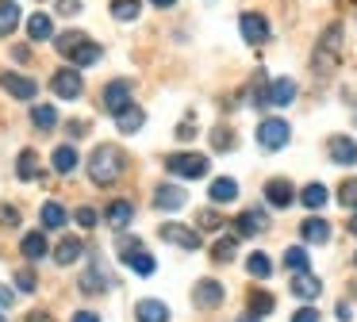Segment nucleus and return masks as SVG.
Instances as JSON below:
<instances>
[{"mask_svg":"<svg viewBox=\"0 0 357 322\" xmlns=\"http://www.w3.org/2000/svg\"><path fill=\"white\" fill-rule=\"evenodd\" d=\"M123 169H127V153L119 150V146H112V142L96 146V150L89 153V176H93L100 188L116 184L119 176H123Z\"/></svg>","mask_w":357,"mask_h":322,"instance_id":"obj_1","label":"nucleus"},{"mask_svg":"<svg viewBox=\"0 0 357 322\" xmlns=\"http://www.w3.org/2000/svg\"><path fill=\"white\" fill-rule=\"evenodd\" d=\"M116 250H119V261H123L131 273H139V276H154V268H158V261H154V253L146 250V245L139 242V238H131V234H123L119 230L116 234Z\"/></svg>","mask_w":357,"mask_h":322,"instance_id":"obj_2","label":"nucleus"},{"mask_svg":"<svg viewBox=\"0 0 357 322\" xmlns=\"http://www.w3.org/2000/svg\"><path fill=\"white\" fill-rule=\"evenodd\" d=\"M338 58H342V27L331 23V27L319 35V46H315V54H311V66H315V73H331V69L338 66Z\"/></svg>","mask_w":357,"mask_h":322,"instance_id":"obj_3","label":"nucleus"},{"mask_svg":"<svg viewBox=\"0 0 357 322\" xmlns=\"http://www.w3.org/2000/svg\"><path fill=\"white\" fill-rule=\"evenodd\" d=\"M165 169H169V176H181V181H200L208 173V158L204 153H169Z\"/></svg>","mask_w":357,"mask_h":322,"instance_id":"obj_4","label":"nucleus"},{"mask_svg":"<svg viewBox=\"0 0 357 322\" xmlns=\"http://www.w3.org/2000/svg\"><path fill=\"white\" fill-rule=\"evenodd\" d=\"M288 123L284 119H261L257 123V142H261V150H284L288 146Z\"/></svg>","mask_w":357,"mask_h":322,"instance_id":"obj_5","label":"nucleus"},{"mask_svg":"<svg viewBox=\"0 0 357 322\" xmlns=\"http://www.w3.org/2000/svg\"><path fill=\"white\" fill-rule=\"evenodd\" d=\"M238 31L250 46H265L269 43V23H265L261 12H242L238 15Z\"/></svg>","mask_w":357,"mask_h":322,"instance_id":"obj_6","label":"nucleus"},{"mask_svg":"<svg viewBox=\"0 0 357 322\" xmlns=\"http://www.w3.org/2000/svg\"><path fill=\"white\" fill-rule=\"evenodd\" d=\"M50 89H54L58 100H77L85 84H81V73H77V69H58V73L50 77Z\"/></svg>","mask_w":357,"mask_h":322,"instance_id":"obj_7","label":"nucleus"},{"mask_svg":"<svg viewBox=\"0 0 357 322\" xmlns=\"http://www.w3.org/2000/svg\"><path fill=\"white\" fill-rule=\"evenodd\" d=\"M265 230H269V215H265L261 207H250V211H242L238 219H234V234H242V238L265 234Z\"/></svg>","mask_w":357,"mask_h":322,"instance_id":"obj_8","label":"nucleus"},{"mask_svg":"<svg viewBox=\"0 0 357 322\" xmlns=\"http://www.w3.org/2000/svg\"><path fill=\"white\" fill-rule=\"evenodd\" d=\"M188 204V192L181 184H158L154 188V207L158 211H181Z\"/></svg>","mask_w":357,"mask_h":322,"instance_id":"obj_9","label":"nucleus"},{"mask_svg":"<svg viewBox=\"0 0 357 322\" xmlns=\"http://www.w3.org/2000/svg\"><path fill=\"white\" fill-rule=\"evenodd\" d=\"M162 238H165L169 245H181V250H188V253L200 250V234H196L192 227H181V222H165V227H162Z\"/></svg>","mask_w":357,"mask_h":322,"instance_id":"obj_10","label":"nucleus"},{"mask_svg":"<svg viewBox=\"0 0 357 322\" xmlns=\"http://www.w3.org/2000/svg\"><path fill=\"white\" fill-rule=\"evenodd\" d=\"M227 299V291H223V284L219 280H200L196 284V291H192V303L200 307V311H211V307H219Z\"/></svg>","mask_w":357,"mask_h":322,"instance_id":"obj_11","label":"nucleus"},{"mask_svg":"<svg viewBox=\"0 0 357 322\" xmlns=\"http://www.w3.org/2000/svg\"><path fill=\"white\" fill-rule=\"evenodd\" d=\"M0 89H4V92H12L16 100H35L39 84H35L31 77H24V73H0Z\"/></svg>","mask_w":357,"mask_h":322,"instance_id":"obj_12","label":"nucleus"},{"mask_svg":"<svg viewBox=\"0 0 357 322\" xmlns=\"http://www.w3.org/2000/svg\"><path fill=\"white\" fill-rule=\"evenodd\" d=\"M112 288V276L104 273L100 261H89V268L81 273V291H93V296H104Z\"/></svg>","mask_w":357,"mask_h":322,"instance_id":"obj_13","label":"nucleus"},{"mask_svg":"<svg viewBox=\"0 0 357 322\" xmlns=\"http://www.w3.org/2000/svg\"><path fill=\"white\" fill-rule=\"evenodd\" d=\"M265 199H269V207H292V204H296L292 181H284V176H273V181L265 184Z\"/></svg>","mask_w":357,"mask_h":322,"instance_id":"obj_14","label":"nucleus"},{"mask_svg":"<svg viewBox=\"0 0 357 322\" xmlns=\"http://www.w3.org/2000/svg\"><path fill=\"white\" fill-rule=\"evenodd\" d=\"M127 104H131V81H108L104 84V107H108L112 115L123 112Z\"/></svg>","mask_w":357,"mask_h":322,"instance_id":"obj_15","label":"nucleus"},{"mask_svg":"<svg viewBox=\"0 0 357 322\" xmlns=\"http://www.w3.org/2000/svg\"><path fill=\"white\" fill-rule=\"evenodd\" d=\"M135 322H169V307L162 299H139L135 303Z\"/></svg>","mask_w":357,"mask_h":322,"instance_id":"obj_16","label":"nucleus"},{"mask_svg":"<svg viewBox=\"0 0 357 322\" xmlns=\"http://www.w3.org/2000/svg\"><path fill=\"white\" fill-rule=\"evenodd\" d=\"M296 100V81L292 77H273L269 84V107H288Z\"/></svg>","mask_w":357,"mask_h":322,"instance_id":"obj_17","label":"nucleus"},{"mask_svg":"<svg viewBox=\"0 0 357 322\" xmlns=\"http://www.w3.org/2000/svg\"><path fill=\"white\" fill-rule=\"evenodd\" d=\"M326 150H331V161H338V165H354L357 161V142L346 138V135H334Z\"/></svg>","mask_w":357,"mask_h":322,"instance_id":"obj_18","label":"nucleus"},{"mask_svg":"<svg viewBox=\"0 0 357 322\" xmlns=\"http://www.w3.org/2000/svg\"><path fill=\"white\" fill-rule=\"evenodd\" d=\"M146 123V112H142L139 104H127L123 112H116V127H119V135H135V130Z\"/></svg>","mask_w":357,"mask_h":322,"instance_id":"obj_19","label":"nucleus"},{"mask_svg":"<svg viewBox=\"0 0 357 322\" xmlns=\"http://www.w3.org/2000/svg\"><path fill=\"white\" fill-rule=\"evenodd\" d=\"M208 199L211 204H231V199H238V184H234L231 176H215V181L208 184Z\"/></svg>","mask_w":357,"mask_h":322,"instance_id":"obj_20","label":"nucleus"},{"mask_svg":"<svg viewBox=\"0 0 357 322\" xmlns=\"http://www.w3.org/2000/svg\"><path fill=\"white\" fill-rule=\"evenodd\" d=\"M104 58V50L93 43V38H85L81 46H73V54H70V61H73V69H85V66H96V61Z\"/></svg>","mask_w":357,"mask_h":322,"instance_id":"obj_21","label":"nucleus"},{"mask_svg":"<svg viewBox=\"0 0 357 322\" xmlns=\"http://www.w3.org/2000/svg\"><path fill=\"white\" fill-rule=\"evenodd\" d=\"M20 253H24L27 261H43V257H47V234H43V230L24 234V238H20Z\"/></svg>","mask_w":357,"mask_h":322,"instance_id":"obj_22","label":"nucleus"},{"mask_svg":"<svg viewBox=\"0 0 357 322\" xmlns=\"http://www.w3.org/2000/svg\"><path fill=\"white\" fill-rule=\"evenodd\" d=\"M300 234H303V242L326 245V242H331V222H326V219H303L300 222Z\"/></svg>","mask_w":357,"mask_h":322,"instance_id":"obj_23","label":"nucleus"},{"mask_svg":"<svg viewBox=\"0 0 357 322\" xmlns=\"http://www.w3.org/2000/svg\"><path fill=\"white\" fill-rule=\"evenodd\" d=\"M39 219H43V230H62L66 222H70V215H66V207L58 204V199H47L43 211H39Z\"/></svg>","mask_w":357,"mask_h":322,"instance_id":"obj_24","label":"nucleus"},{"mask_svg":"<svg viewBox=\"0 0 357 322\" xmlns=\"http://www.w3.org/2000/svg\"><path fill=\"white\" fill-rule=\"evenodd\" d=\"M135 219V207L131 199H112L108 204V227L112 230H127V222Z\"/></svg>","mask_w":357,"mask_h":322,"instance_id":"obj_25","label":"nucleus"},{"mask_svg":"<svg viewBox=\"0 0 357 322\" xmlns=\"http://www.w3.org/2000/svg\"><path fill=\"white\" fill-rule=\"evenodd\" d=\"M319 291H323L319 276H311V273H296L292 276V296L296 299H319Z\"/></svg>","mask_w":357,"mask_h":322,"instance_id":"obj_26","label":"nucleus"},{"mask_svg":"<svg viewBox=\"0 0 357 322\" xmlns=\"http://www.w3.org/2000/svg\"><path fill=\"white\" fill-rule=\"evenodd\" d=\"M27 35H31L35 43H47V38L54 35V20H50L47 12H31L27 15Z\"/></svg>","mask_w":357,"mask_h":322,"instance_id":"obj_27","label":"nucleus"},{"mask_svg":"<svg viewBox=\"0 0 357 322\" xmlns=\"http://www.w3.org/2000/svg\"><path fill=\"white\" fill-rule=\"evenodd\" d=\"M81 238H58V245H54V261L58 265H73V261H81Z\"/></svg>","mask_w":357,"mask_h":322,"instance_id":"obj_28","label":"nucleus"},{"mask_svg":"<svg viewBox=\"0 0 357 322\" xmlns=\"http://www.w3.org/2000/svg\"><path fill=\"white\" fill-rule=\"evenodd\" d=\"M20 4L16 0H0V35H12V31L20 27Z\"/></svg>","mask_w":357,"mask_h":322,"instance_id":"obj_29","label":"nucleus"},{"mask_svg":"<svg viewBox=\"0 0 357 322\" xmlns=\"http://www.w3.org/2000/svg\"><path fill=\"white\" fill-rule=\"evenodd\" d=\"M246 307H250V314H254V319H261V314H269L273 307H277V299H273L269 291L254 288V291H250V299H246Z\"/></svg>","mask_w":357,"mask_h":322,"instance_id":"obj_30","label":"nucleus"},{"mask_svg":"<svg viewBox=\"0 0 357 322\" xmlns=\"http://www.w3.org/2000/svg\"><path fill=\"white\" fill-rule=\"evenodd\" d=\"M16 176L20 181H35V176H39V153L35 150H24L16 158Z\"/></svg>","mask_w":357,"mask_h":322,"instance_id":"obj_31","label":"nucleus"},{"mask_svg":"<svg viewBox=\"0 0 357 322\" xmlns=\"http://www.w3.org/2000/svg\"><path fill=\"white\" fill-rule=\"evenodd\" d=\"M50 165H54L58 173H73V169H77V150H73V146H58V150L50 153Z\"/></svg>","mask_w":357,"mask_h":322,"instance_id":"obj_32","label":"nucleus"},{"mask_svg":"<svg viewBox=\"0 0 357 322\" xmlns=\"http://www.w3.org/2000/svg\"><path fill=\"white\" fill-rule=\"evenodd\" d=\"M246 273H250V276H257V280L273 276V261H269V253H250V257H246Z\"/></svg>","mask_w":357,"mask_h":322,"instance_id":"obj_33","label":"nucleus"},{"mask_svg":"<svg viewBox=\"0 0 357 322\" xmlns=\"http://www.w3.org/2000/svg\"><path fill=\"white\" fill-rule=\"evenodd\" d=\"M139 12H142L139 0H112V15L123 20V23H135V20H139Z\"/></svg>","mask_w":357,"mask_h":322,"instance_id":"obj_34","label":"nucleus"},{"mask_svg":"<svg viewBox=\"0 0 357 322\" xmlns=\"http://www.w3.org/2000/svg\"><path fill=\"white\" fill-rule=\"evenodd\" d=\"M326 196H331V192H326L323 184H307V188L300 192V204H303V207H311V211H319V207L326 204Z\"/></svg>","mask_w":357,"mask_h":322,"instance_id":"obj_35","label":"nucleus"},{"mask_svg":"<svg viewBox=\"0 0 357 322\" xmlns=\"http://www.w3.org/2000/svg\"><path fill=\"white\" fill-rule=\"evenodd\" d=\"M31 119H35V127L39 130H50L58 123V107H50V104H35L31 107Z\"/></svg>","mask_w":357,"mask_h":322,"instance_id":"obj_36","label":"nucleus"},{"mask_svg":"<svg viewBox=\"0 0 357 322\" xmlns=\"http://www.w3.org/2000/svg\"><path fill=\"white\" fill-rule=\"evenodd\" d=\"M85 31H66V35H58V43H54V50L58 54H66V58H70V54H73V46H81V43H85Z\"/></svg>","mask_w":357,"mask_h":322,"instance_id":"obj_37","label":"nucleus"},{"mask_svg":"<svg viewBox=\"0 0 357 322\" xmlns=\"http://www.w3.org/2000/svg\"><path fill=\"white\" fill-rule=\"evenodd\" d=\"M338 204L349 207V211H357V181L354 176H346V181L338 184Z\"/></svg>","mask_w":357,"mask_h":322,"instance_id":"obj_38","label":"nucleus"},{"mask_svg":"<svg viewBox=\"0 0 357 322\" xmlns=\"http://www.w3.org/2000/svg\"><path fill=\"white\" fill-rule=\"evenodd\" d=\"M234 250H238V242H234V238H219V242L211 245V257H215L219 265H227V261H234Z\"/></svg>","mask_w":357,"mask_h":322,"instance_id":"obj_39","label":"nucleus"},{"mask_svg":"<svg viewBox=\"0 0 357 322\" xmlns=\"http://www.w3.org/2000/svg\"><path fill=\"white\" fill-rule=\"evenodd\" d=\"M284 265L292 268V273H307V250H303V245L284 250Z\"/></svg>","mask_w":357,"mask_h":322,"instance_id":"obj_40","label":"nucleus"},{"mask_svg":"<svg viewBox=\"0 0 357 322\" xmlns=\"http://www.w3.org/2000/svg\"><path fill=\"white\" fill-rule=\"evenodd\" d=\"M211 146H215V150H231V146H234V135H231L227 127H215V130H211Z\"/></svg>","mask_w":357,"mask_h":322,"instance_id":"obj_41","label":"nucleus"},{"mask_svg":"<svg viewBox=\"0 0 357 322\" xmlns=\"http://www.w3.org/2000/svg\"><path fill=\"white\" fill-rule=\"evenodd\" d=\"M16 288L20 291H35V288H39V276H35L31 268H20V273H16Z\"/></svg>","mask_w":357,"mask_h":322,"instance_id":"obj_42","label":"nucleus"},{"mask_svg":"<svg viewBox=\"0 0 357 322\" xmlns=\"http://www.w3.org/2000/svg\"><path fill=\"white\" fill-rule=\"evenodd\" d=\"M73 219H77V227H85V230H93L96 227V211H93V207H77V215H73Z\"/></svg>","mask_w":357,"mask_h":322,"instance_id":"obj_43","label":"nucleus"},{"mask_svg":"<svg viewBox=\"0 0 357 322\" xmlns=\"http://www.w3.org/2000/svg\"><path fill=\"white\" fill-rule=\"evenodd\" d=\"M0 227H20V211L8 204H0Z\"/></svg>","mask_w":357,"mask_h":322,"instance_id":"obj_44","label":"nucleus"},{"mask_svg":"<svg viewBox=\"0 0 357 322\" xmlns=\"http://www.w3.org/2000/svg\"><path fill=\"white\" fill-rule=\"evenodd\" d=\"M200 227L204 230H219V227H223V219H219V215L208 207V211H200Z\"/></svg>","mask_w":357,"mask_h":322,"instance_id":"obj_45","label":"nucleus"},{"mask_svg":"<svg viewBox=\"0 0 357 322\" xmlns=\"http://www.w3.org/2000/svg\"><path fill=\"white\" fill-rule=\"evenodd\" d=\"M188 135H196V115H192V112H188L185 123L177 127V138H188Z\"/></svg>","mask_w":357,"mask_h":322,"instance_id":"obj_46","label":"nucleus"},{"mask_svg":"<svg viewBox=\"0 0 357 322\" xmlns=\"http://www.w3.org/2000/svg\"><path fill=\"white\" fill-rule=\"evenodd\" d=\"M292 322H319V311L315 307H300V311L292 314Z\"/></svg>","mask_w":357,"mask_h":322,"instance_id":"obj_47","label":"nucleus"},{"mask_svg":"<svg viewBox=\"0 0 357 322\" xmlns=\"http://www.w3.org/2000/svg\"><path fill=\"white\" fill-rule=\"evenodd\" d=\"M81 12V0H58V15H77Z\"/></svg>","mask_w":357,"mask_h":322,"instance_id":"obj_48","label":"nucleus"},{"mask_svg":"<svg viewBox=\"0 0 357 322\" xmlns=\"http://www.w3.org/2000/svg\"><path fill=\"white\" fill-rule=\"evenodd\" d=\"M12 303H16V291L0 288V311H4V307H12Z\"/></svg>","mask_w":357,"mask_h":322,"instance_id":"obj_49","label":"nucleus"},{"mask_svg":"<svg viewBox=\"0 0 357 322\" xmlns=\"http://www.w3.org/2000/svg\"><path fill=\"white\" fill-rule=\"evenodd\" d=\"M73 322H100V314H93V311H77V314H73Z\"/></svg>","mask_w":357,"mask_h":322,"instance_id":"obj_50","label":"nucleus"},{"mask_svg":"<svg viewBox=\"0 0 357 322\" xmlns=\"http://www.w3.org/2000/svg\"><path fill=\"white\" fill-rule=\"evenodd\" d=\"M24 322H54V319H50V314L47 311H31V314H27V319Z\"/></svg>","mask_w":357,"mask_h":322,"instance_id":"obj_51","label":"nucleus"},{"mask_svg":"<svg viewBox=\"0 0 357 322\" xmlns=\"http://www.w3.org/2000/svg\"><path fill=\"white\" fill-rule=\"evenodd\" d=\"M12 58H16V61H31V50H24V46H16V50H12Z\"/></svg>","mask_w":357,"mask_h":322,"instance_id":"obj_52","label":"nucleus"},{"mask_svg":"<svg viewBox=\"0 0 357 322\" xmlns=\"http://www.w3.org/2000/svg\"><path fill=\"white\" fill-rule=\"evenodd\" d=\"M349 314H354V307H349V303H338V319L349 322Z\"/></svg>","mask_w":357,"mask_h":322,"instance_id":"obj_53","label":"nucleus"},{"mask_svg":"<svg viewBox=\"0 0 357 322\" xmlns=\"http://www.w3.org/2000/svg\"><path fill=\"white\" fill-rule=\"evenodd\" d=\"M150 4H158V8H173L177 0H150Z\"/></svg>","mask_w":357,"mask_h":322,"instance_id":"obj_54","label":"nucleus"},{"mask_svg":"<svg viewBox=\"0 0 357 322\" xmlns=\"http://www.w3.org/2000/svg\"><path fill=\"white\" fill-rule=\"evenodd\" d=\"M349 230H354V234H357V211H354V219H349Z\"/></svg>","mask_w":357,"mask_h":322,"instance_id":"obj_55","label":"nucleus"},{"mask_svg":"<svg viewBox=\"0 0 357 322\" xmlns=\"http://www.w3.org/2000/svg\"><path fill=\"white\" fill-rule=\"evenodd\" d=\"M238 322H257V319H254V314H246V319H238Z\"/></svg>","mask_w":357,"mask_h":322,"instance_id":"obj_56","label":"nucleus"},{"mask_svg":"<svg viewBox=\"0 0 357 322\" xmlns=\"http://www.w3.org/2000/svg\"><path fill=\"white\" fill-rule=\"evenodd\" d=\"M354 119H357V107H354Z\"/></svg>","mask_w":357,"mask_h":322,"instance_id":"obj_57","label":"nucleus"},{"mask_svg":"<svg viewBox=\"0 0 357 322\" xmlns=\"http://www.w3.org/2000/svg\"><path fill=\"white\" fill-rule=\"evenodd\" d=\"M354 265H357V253H354Z\"/></svg>","mask_w":357,"mask_h":322,"instance_id":"obj_58","label":"nucleus"},{"mask_svg":"<svg viewBox=\"0 0 357 322\" xmlns=\"http://www.w3.org/2000/svg\"><path fill=\"white\" fill-rule=\"evenodd\" d=\"M0 322H4V314H0Z\"/></svg>","mask_w":357,"mask_h":322,"instance_id":"obj_59","label":"nucleus"}]
</instances>
